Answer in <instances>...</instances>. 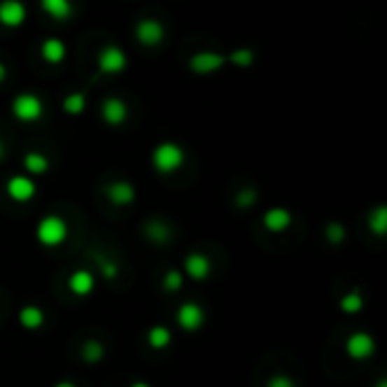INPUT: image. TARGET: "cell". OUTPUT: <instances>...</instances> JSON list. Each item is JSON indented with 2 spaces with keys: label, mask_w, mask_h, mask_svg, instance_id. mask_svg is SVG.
Wrapping results in <instances>:
<instances>
[{
  "label": "cell",
  "mask_w": 387,
  "mask_h": 387,
  "mask_svg": "<svg viewBox=\"0 0 387 387\" xmlns=\"http://www.w3.org/2000/svg\"><path fill=\"white\" fill-rule=\"evenodd\" d=\"M62 109L69 113V115H80V113H84V109H86V93H80V91L69 93L62 100Z\"/></svg>",
  "instance_id": "d4e9b609"
},
{
  "label": "cell",
  "mask_w": 387,
  "mask_h": 387,
  "mask_svg": "<svg viewBox=\"0 0 387 387\" xmlns=\"http://www.w3.org/2000/svg\"><path fill=\"white\" fill-rule=\"evenodd\" d=\"M129 387H152V385H150L148 381H134Z\"/></svg>",
  "instance_id": "836d02e7"
},
{
  "label": "cell",
  "mask_w": 387,
  "mask_h": 387,
  "mask_svg": "<svg viewBox=\"0 0 387 387\" xmlns=\"http://www.w3.org/2000/svg\"><path fill=\"white\" fill-rule=\"evenodd\" d=\"M183 283H186V276H183L181 269H168L166 274H163V290L166 293H179V290L183 288Z\"/></svg>",
  "instance_id": "4316f807"
},
{
  "label": "cell",
  "mask_w": 387,
  "mask_h": 387,
  "mask_svg": "<svg viewBox=\"0 0 387 387\" xmlns=\"http://www.w3.org/2000/svg\"><path fill=\"white\" fill-rule=\"evenodd\" d=\"M7 80V69H5V64L0 62V84H3Z\"/></svg>",
  "instance_id": "1f68e13d"
},
{
  "label": "cell",
  "mask_w": 387,
  "mask_h": 387,
  "mask_svg": "<svg viewBox=\"0 0 387 387\" xmlns=\"http://www.w3.org/2000/svg\"><path fill=\"white\" fill-rule=\"evenodd\" d=\"M365 308V297L358 288L349 290V293H344L340 297V311L344 315H358Z\"/></svg>",
  "instance_id": "44dd1931"
},
{
  "label": "cell",
  "mask_w": 387,
  "mask_h": 387,
  "mask_svg": "<svg viewBox=\"0 0 387 387\" xmlns=\"http://www.w3.org/2000/svg\"><path fill=\"white\" fill-rule=\"evenodd\" d=\"M95 62H98V71L102 75H122L129 66V57L120 45L106 43V45L100 48L98 59Z\"/></svg>",
  "instance_id": "277c9868"
},
{
  "label": "cell",
  "mask_w": 387,
  "mask_h": 387,
  "mask_svg": "<svg viewBox=\"0 0 387 387\" xmlns=\"http://www.w3.org/2000/svg\"><path fill=\"white\" fill-rule=\"evenodd\" d=\"M148 344L152 346L154 351H163L168 349V346L172 344V331L166 326V324H154L148 328Z\"/></svg>",
  "instance_id": "ffe728a7"
},
{
  "label": "cell",
  "mask_w": 387,
  "mask_h": 387,
  "mask_svg": "<svg viewBox=\"0 0 387 387\" xmlns=\"http://www.w3.org/2000/svg\"><path fill=\"white\" fill-rule=\"evenodd\" d=\"M38 5H41V9L52 18V21H69V18L73 16V0H38Z\"/></svg>",
  "instance_id": "ac0fdd59"
},
{
  "label": "cell",
  "mask_w": 387,
  "mask_h": 387,
  "mask_svg": "<svg viewBox=\"0 0 387 387\" xmlns=\"http://www.w3.org/2000/svg\"><path fill=\"white\" fill-rule=\"evenodd\" d=\"M100 113H102V120L109 125V127H120V125H125L129 118V106L122 98H118V95H109V98L102 100Z\"/></svg>",
  "instance_id": "8fae6325"
},
{
  "label": "cell",
  "mask_w": 387,
  "mask_h": 387,
  "mask_svg": "<svg viewBox=\"0 0 387 387\" xmlns=\"http://www.w3.org/2000/svg\"><path fill=\"white\" fill-rule=\"evenodd\" d=\"M225 64H227V55L216 52V50H202L188 59V69L195 75H216L222 71Z\"/></svg>",
  "instance_id": "52a82bcc"
},
{
  "label": "cell",
  "mask_w": 387,
  "mask_h": 387,
  "mask_svg": "<svg viewBox=\"0 0 387 387\" xmlns=\"http://www.w3.org/2000/svg\"><path fill=\"white\" fill-rule=\"evenodd\" d=\"M256 190L254 188H243V190H240L238 192V195H236V206L238 209H251V206H254L256 204Z\"/></svg>",
  "instance_id": "f546056e"
},
{
  "label": "cell",
  "mask_w": 387,
  "mask_h": 387,
  "mask_svg": "<svg viewBox=\"0 0 387 387\" xmlns=\"http://www.w3.org/2000/svg\"><path fill=\"white\" fill-rule=\"evenodd\" d=\"M52 387H77L73 381H59V383H55Z\"/></svg>",
  "instance_id": "d6a6232c"
},
{
  "label": "cell",
  "mask_w": 387,
  "mask_h": 387,
  "mask_svg": "<svg viewBox=\"0 0 387 387\" xmlns=\"http://www.w3.org/2000/svg\"><path fill=\"white\" fill-rule=\"evenodd\" d=\"M5 192L16 204H25V202H32L36 195V181L30 175H14L7 179Z\"/></svg>",
  "instance_id": "30bf717a"
},
{
  "label": "cell",
  "mask_w": 387,
  "mask_h": 387,
  "mask_svg": "<svg viewBox=\"0 0 387 387\" xmlns=\"http://www.w3.org/2000/svg\"><path fill=\"white\" fill-rule=\"evenodd\" d=\"M66 55H69V48H66V43L62 41V38L50 36L41 43V59L45 64H50V66L62 64L66 59Z\"/></svg>",
  "instance_id": "2e32d148"
},
{
  "label": "cell",
  "mask_w": 387,
  "mask_h": 387,
  "mask_svg": "<svg viewBox=\"0 0 387 387\" xmlns=\"http://www.w3.org/2000/svg\"><path fill=\"white\" fill-rule=\"evenodd\" d=\"M36 243L45 249H57L69 240V222L57 213H48L41 220L36 222L34 229Z\"/></svg>",
  "instance_id": "6da1fadb"
},
{
  "label": "cell",
  "mask_w": 387,
  "mask_h": 387,
  "mask_svg": "<svg viewBox=\"0 0 387 387\" xmlns=\"http://www.w3.org/2000/svg\"><path fill=\"white\" fill-rule=\"evenodd\" d=\"M145 234H148V238L152 240V243H157V245H166L168 243V238H170V229L168 225H163V222H148L145 225Z\"/></svg>",
  "instance_id": "484cf974"
},
{
  "label": "cell",
  "mask_w": 387,
  "mask_h": 387,
  "mask_svg": "<svg viewBox=\"0 0 387 387\" xmlns=\"http://www.w3.org/2000/svg\"><path fill=\"white\" fill-rule=\"evenodd\" d=\"M265 387H297V383L288 374H272L267 379Z\"/></svg>",
  "instance_id": "4dcf8cb0"
},
{
  "label": "cell",
  "mask_w": 387,
  "mask_h": 387,
  "mask_svg": "<svg viewBox=\"0 0 387 387\" xmlns=\"http://www.w3.org/2000/svg\"><path fill=\"white\" fill-rule=\"evenodd\" d=\"M183 276L190 279L195 283H204L213 272V260L204 254V251H190L183 256Z\"/></svg>",
  "instance_id": "8992f818"
},
{
  "label": "cell",
  "mask_w": 387,
  "mask_h": 387,
  "mask_svg": "<svg viewBox=\"0 0 387 387\" xmlns=\"http://www.w3.org/2000/svg\"><path fill=\"white\" fill-rule=\"evenodd\" d=\"M324 234H326V240L331 245H342L344 238H346V229H344L342 222H328Z\"/></svg>",
  "instance_id": "83f0119b"
},
{
  "label": "cell",
  "mask_w": 387,
  "mask_h": 387,
  "mask_svg": "<svg viewBox=\"0 0 387 387\" xmlns=\"http://www.w3.org/2000/svg\"><path fill=\"white\" fill-rule=\"evenodd\" d=\"M45 106L36 93H18L12 100V115L23 125H32L43 118Z\"/></svg>",
  "instance_id": "3957f363"
},
{
  "label": "cell",
  "mask_w": 387,
  "mask_h": 387,
  "mask_svg": "<svg viewBox=\"0 0 387 387\" xmlns=\"http://www.w3.org/2000/svg\"><path fill=\"white\" fill-rule=\"evenodd\" d=\"M104 197L111 202L113 206H129L136 202V188L127 179L111 181L104 186Z\"/></svg>",
  "instance_id": "4fadbf2b"
},
{
  "label": "cell",
  "mask_w": 387,
  "mask_h": 387,
  "mask_svg": "<svg viewBox=\"0 0 387 387\" xmlns=\"http://www.w3.org/2000/svg\"><path fill=\"white\" fill-rule=\"evenodd\" d=\"M367 227H370V231L374 236H385V231H387V209L383 204L374 206L370 211V216H367Z\"/></svg>",
  "instance_id": "7402d4cb"
},
{
  "label": "cell",
  "mask_w": 387,
  "mask_h": 387,
  "mask_svg": "<svg viewBox=\"0 0 387 387\" xmlns=\"http://www.w3.org/2000/svg\"><path fill=\"white\" fill-rule=\"evenodd\" d=\"M27 21V7L23 0H0V25L18 30Z\"/></svg>",
  "instance_id": "7c38bea8"
},
{
  "label": "cell",
  "mask_w": 387,
  "mask_h": 387,
  "mask_svg": "<svg viewBox=\"0 0 387 387\" xmlns=\"http://www.w3.org/2000/svg\"><path fill=\"white\" fill-rule=\"evenodd\" d=\"M3 159H5V143L0 141V161H3Z\"/></svg>",
  "instance_id": "e575fe53"
},
{
  "label": "cell",
  "mask_w": 387,
  "mask_h": 387,
  "mask_svg": "<svg viewBox=\"0 0 387 387\" xmlns=\"http://www.w3.org/2000/svg\"><path fill=\"white\" fill-rule=\"evenodd\" d=\"M82 360L84 363H89V365H98L102 358L106 356V349H104V344L100 340H86L82 344Z\"/></svg>",
  "instance_id": "603a6c76"
},
{
  "label": "cell",
  "mask_w": 387,
  "mask_h": 387,
  "mask_svg": "<svg viewBox=\"0 0 387 387\" xmlns=\"http://www.w3.org/2000/svg\"><path fill=\"white\" fill-rule=\"evenodd\" d=\"M150 163L159 175H175L183 163H186V150L175 141H161L152 150Z\"/></svg>",
  "instance_id": "7a4b0ae2"
},
{
  "label": "cell",
  "mask_w": 387,
  "mask_h": 387,
  "mask_svg": "<svg viewBox=\"0 0 387 387\" xmlns=\"http://www.w3.org/2000/svg\"><path fill=\"white\" fill-rule=\"evenodd\" d=\"M293 227V213L286 206H272L263 213V229L269 234H283Z\"/></svg>",
  "instance_id": "9a60e30c"
},
{
  "label": "cell",
  "mask_w": 387,
  "mask_h": 387,
  "mask_svg": "<svg viewBox=\"0 0 387 387\" xmlns=\"http://www.w3.org/2000/svg\"><path fill=\"white\" fill-rule=\"evenodd\" d=\"M95 286H98V281H95V274L91 272V269H86V267L75 269V272L69 276V281H66V288H69V293L75 295V297H89V295H93Z\"/></svg>",
  "instance_id": "5bb4252c"
},
{
  "label": "cell",
  "mask_w": 387,
  "mask_h": 387,
  "mask_svg": "<svg viewBox=\"0 0 387 387\" xmlns=\"http://www.w3.org/2000/svg\"><path fill=\"white\" fill-rule=\"evenodd\" d=\"M95 263L100 265V274L106 279V281H113V279L118 276V265H115V260L98 256V260H95Z\"/></svg>",
  "instance_id": "f1b7e54d"
},
{
  "label": "cell",
  "mask_w": 387,
  "mask_h": 387,
  "mask_svg": "<svg viewBox=\"0 0 387 387\" xmlns=\"http://www.w3.org/2000/svg\"><path fill=\"white\" fill-rule=\"evenodd\" d=\"M256 55L251 48H236V50H231L227 55V64L236 66V69H249L251 64H254Z\"/></svg>",
  "instance_id": "cb8c5ba5"
},
{
  "label": "cell",
  "mask_w": 387,
  "mask_h": 387,
  "mask_svg": "<svg viewBox=\"0 0 387 387\" xmlns=\"http://www.w3.org/2000/svg\"><path fill=\"white\" fill-rule=\"evenodd\" d=\"M16 317H18V324H21L25 331H38V328L45 324L43 308H38L36 304H25Z\"/></svg>",
  "instance_id": "e0dca14e"
},
{
  "label": "cell",
  "mask_w": 387,
  "mask_h": 387,
  "mask_svg": "<svg viewBox=\"0 0 387 387\" xmlns=\"http://www.w3.org/2000/svg\"><path fill=\"white\" fill-rule=\"evenodd\" d=\"M376 387H387V383L385 381H379V383H376Z\"/></svg>",
  "instance_id": "d590c367"
},
{
  "label": "cell",
  "mask_w": 387,
  "mask_h": 387,
  "mask_svg": "<svg viewBox=\"0 0 387 387\" xmlns=\"http://www.w3.org/2000/svg\"><path fill=\"white\" fill-rule=\"evenodd\" d=\"M175 317H177V326L181 328V331H186V333L199 331V328L204 326V322H206L204 308H202L197 302H183L177 308V315Z\"/></svg>",
  "instance_id": "9c48e42d"
},
{
  "label": "cell",
  "mask_w": 387,
  "mask_h": 387,
  "mask_svg": "<svg viewBox=\"0 0 387 387\" xmlns=\"http://www.w3.org/2000/svg\"><path fill=\"white\" fill-rule=\"evenodd\" d=\"M344 353L349 360L363 363L370 360V358L376 353V340L372 333L367 331H356L344 340Z\"/></svg>",
  "instance_id": "5b68a950"
},
{
  "label": "cell",
  "mask_w": 387,
  "mask_h": 387,
  "mask_svg": "<svg viewBox=\"0 0 387 387\" xmlns=\"http://www.w3.org/2000/svg\"><path fill=\"white\" fill-rule=\"evenodd\" d=\"M23 168L30 177H38V175H45L50 170V159L45 157L43 152H25L23 154Z\"/></svg>",
  "instance_id": "d6986e66"
},
{
  "label": "cell",
  "mask_w": 387,
  "mask_h": 387,
  "mask_svg": "<svg viewBox=\"0 0 387 387\" xmlns=\"http://www.w3.org/2000/svg\"><path fill=\"white\" fill-rule=\"evenodd\" d=\"M134 36L143 48H157L166 38V27L157 18H141L134 27Z\"/></svg>",
  "instance_id": "ba28073f"
}]
</instances>
